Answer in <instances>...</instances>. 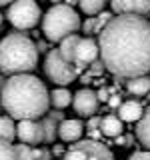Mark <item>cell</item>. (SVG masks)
Returning <instances> with one entry per match:
<instances>
[{"instance_id":"32","label":"cell","mask_w":150,"mask_h":160,"mask_svg":"<svg viewBox=\"0 0 150 160\" xmlns=\"http://www.w3.org/2000/svg\"><path fill=\"white\" fill-rule=\"evenodd\" d=\"M64 152H66V150H64V146H60V144H54V148H52V156H54V154H62V156H64Z\"/></svg>"},{"instance_id":"33","label":"cell","mask_w":150,"mask_h":160,"mask_svg":"<svg viewBox=\"0 0 150 160\" xmlns=\"http://www.w3.org/2000/svg\"><path fill=\"white\" fill-rule=\"evenodd\" d=\"M6 76H4V74H0V92H2V88H4V84H6Z\"/></svg>"},{"instance_id":"4","label":"cell","mask_w":150,"mask_h":160,"mask_svg":"<svg viewBox=\"0 0 150 160\" xmlns=\"http://www.w3.org/2000/svg\"><path fill=\"white\" fill-rule=\"evenodd\" d=\"M82 22L78 12L68 4H54L42 16V34L48 42H62L64 38L76 34Z\"/></svg>"},{"instance_id":"14","label":"cell","mask_w":150,"mask_h":160,"mask_svg":"<svg viewBox=\"0 0 150 160\" xmlns=\"http://www.w3.org/2000/svg\"><path fill=\"white\" fill-rule=\"evenodd\" d=\"M122 130H124V122L116 114H106V116L100 118V132H102V136L118 138L122 134Z\"/></svg>"},{"instance_id":"23","label":"cell","mask_w":150,"mask_h":160,"mask_svg":"<svg viewBox=\"0 0 150 160\" xmlns=\"http://www.w3.org/2000/svg\"><path fill=\"white\" fill-rule=\"evenodd\" d=\"M114 18V14L110 12V10H104V12H100L98 16H94V34H100L104 28L110 24V20Z\"/></svg>"},{"instance_id":"11","label":"cell","mask_w":150,"mask_h":160,"mask_svg":"<svg viewBox=\"0 0 150 160\" xmlns=\"http://www.w3.org/2000/svg\"><path fill=\"white\" fill-rule=\"evenodd\" d=\"M98 96H96V90L92 88H82L74 94L72 98V106H74V112L80 114L84 118H92L98 110Z\"/></svg>"},{"instance_id":"6","label":"cell","mask_w":150,"mask_h":160,"mask_svg":"<svg viewBox=\"0 0 150 160\" xmlns=\"http://www.w3.org/2000/svg\"><path fill=\"white\" fill-rule=\"evenodd\" d=\"M44 70H46V76L54 84H58V88H66L78 78V70L60 56L58 48L48 50L46 60H44Z\"/></svg>"},{"instance_id":"31","label":"cell","mask_w":150,"mask_h":160,"mask_svg":"<svg viewBox=\"0 0 150 160\" xmlns=\"http://www.w3.org/2000/svg\"><path fill=\"white\" fill-rule=\"evenodd\" d=\"M102 70H104V64H102V60L98 58L96 62L92 64V72H94V74H100V72H102Z\"/></svg>"},{"instance_id":"16","label":"cell","mask_w":150,"mask_h":160,"mask_svg":"<svg viewBox=\"0 0 150 160\" xmlns=\"http://www.w3.org/2000/svg\"><path fill=\"white\" fill-rule=\"evenodd\" d=\"M72 98L74 94L70 92L68 88H54L52 92H50V104H52L56 110H62L72 104Z\"/></svg>"},{"instance_id":"15","label":"cell","mask_w":150,"mask_h":160,"mask_svg":"<svg viewBox=\"0 0 150 160\" xmlns=\"http://www.w3.org/2000/svg\"><path fill=\"white\" fill-rule=\"evenodd\" d=\"M80 38H82V36H78V34H72V36L64 38L62 42H60V46H58L60 56L66 60L68 64H72V66H74V52H76V46H78Z\"/></svg>"},{"instance_id":"17","label":"cell","mask_w":150,"mask_h":160,"mask_svg":"<svg viewBox=\"0 0 150 160\" xmlns=\"http://www.w3.org/2000/svg\"><path fill=\"white\" fill-rule=\"evenodd\" d=\"M136 136L140 140V144L146 146V150L150 152V108L144 112V116L136 124Z\"/></svg>"},{"instance_id":"28","label":"cell","mask_w":150,"mask_h":160,"mask_svg":"<svg viewBox=\"0 0 150 160\" xmlns=\"http://www.w3.org/2000/svg\"><path fill=\"white\" fill-rule=\"evenodd\" d=\"M128 160H150V152L148 150H140V152H134Z\"/></svg>"},{"instance_id":"35","label":"cell","mask_w":150,"mask_h":160,"mask_svg":"<svg viewBox=\"0 0 150 160\" xmlns=\"http://www.w3.org/2000/svg\"><path fill=\"white\" fill-rule=\"evenodd\" d=\"M2 24H4V16L0 14V28H2Z\"/></svg>"},{"instance_id":"13","label":"cell","mask_w":150,"mask_h":160,"mask_svg":"<svg viewBox=\"0 0 150 160\" xmlns=\"http://www.w3.org/2000/svg\"><path fill=\"white\" fill-rule=\"evenodd\" d=\"M142 116H144V108L138 100H126L118 108V118L122 122H140Z\"/></svg>"},{"instance_id":"18","label":"cell","mask_w":150,"mask_h":160,"mask_svg":"<svg viewBox=\"0 0 150 160\" xmlns=\"http://www.w3.org/2000/svg\"><path fill=\"white\" fill-rule=\"evenodd\" d=\"M126 90L134 96H146L150 92V78L148 76H138L126 82Z\"/></svg>"},{"instance_id":"26","label":"cell","mask_w":150,"mask_h":160,"mask_svg":"<svg viewBox=\"0 0 150 160\" xmlns=\"http://www.w3.org/2000/svg\"><path fill=\"white\" fill-rule=\"evenodd\" d=\"M34 160H52V150L50 148H32Z\"/></svg>"},{"instance_id":"29","label":"cell","mask_w":150,"mask_h":160,"mask_svg":"<svg viewBox=\"0 0 150 160\" xmlns=\"http://www.w3.org/2000/svg\"><path fill=\"white\" fill-rule=\"evenodd\" d=\"M96 96H98V102H108V98H110V90L108 88H100L98 92H96Z\"/></svg>"},{"instance_id":"5","label":"cell","mask_w":150,"mask_h":160,"mask_svg":"<svg viewBox=\"0 0 150 160\" xmlns=\"http://www.w3.org/2000/svg\"><path fill=\"white\" fill-rule=\"evenodd\" d=\"M6 18L10 20V24L14 28L30 30L38 22H42V10L32 0H18V2H12L6 8Z\"/></svg>"},{"instance_id":"10","label":"cell","mask_w":150,"mask_h":160,"mask_svg":"<svg viewBox=\"0 0 150 160\" xmlns=\"http://www.w3.org/2000/svg\"><path fill=\"white\" fill-rule=\"evenodd\" d=\"M16 138L24 146H34V144L44 142V130L40 120H22L16 124Z\"/></svg>"},{"instance_id":"22","label":"cell","mask_w":150,"mask_h":160,"mask_svg":"<svg viewBox=\"0 0 150 160\" xmlns=\"http://www.w3.org/2000/svg\"><path fill=\"white\" fill-rule=\"evenodd\" d=\"M100 118L102 116H92L86 122V138L88 140H98L102 136V132H100Z\"/></svg>"},{"instance_id":"34","label":"cell","mask_w":150,"mask_h":160,"mask_svg":"<svg viewBox=\"0 0 150 160\" xmlns=\"http://www.w3.org/2000/svg\"><path fill=\"white\" fill-rule=\"evenodd\" d=\"M2 6H10V4H8V0H0V8H2Z\"/></svg>"},{"instance_id":"12","label":"cell","mask_w":150,"mask_h":160,"mask_svg":"<svg viewBox=\"0 0 150 160\" xmlns=\"http://www.w3.org/2000/svg\"><path fill=\"white\" fill-rule=\"evenodd\" d=\"M82 134H84V124L82 120H76V118H66L62 124L58 126V138L62 142H68V144H76L82 140Z\"/></svg>"},{"instance_id":"24","label":"cell","mask_w":150,"mask_h":160,"mask_svg":"<svg viewBox=\"0 0 150 160\" xmlns=\"http://www.w3.org/2000/svg\"><path fill=\"white\" fill-rule=\"evenodd\" d=\"M0 160H16L14 144H10V142H2V140H0Z\"/></svg>"},{"instance_id":"25","label":"cell","mask_w":150,"mask_h":160,"mask_svg":"<svg viewBox=\"0 0 150 160\" xmlns=\"http://www.w3.org/2000/svg\"><path fill=\"white\" fill-rule=\"evenodd\" d=\"M14 152H16V160H34V154L30 146L18 144V146H14Z\"/></svg>"},{"instance_id":"19","label":"cell","mask_w":150,"mask_h":160,"mask_svg":"<svg viewBox=\"0 0 150 160\" xmlns=\"http://www.w3.org/2000/svg\"><path fill=\"white\" fill-rule=\"evenodd\" d=\"M78 8L82 10L86 16L94 18V16H98L100 12H104V10H106V2H104V0H80V2H78Z\"/></svg>"},{"instance_id":"9","label":"cell","mask_w":150,"mask_h":160,"mask_svg":"<svg viewBox=\"0 0 150 160\" xmlns=\"http://www.w3.org/2000/svg\"><path fill=\"white\" fill-rule=\"evenodd\" d=\"M110 12L114 16L120 14H130V16L146 18L150 16V0H112L110 2Z\"/></svg>"},{"instance_id":"30","label":"cell","mask_w":150,"mask_h":160,"mask_svg":"<svg viewBox=\"0 0 150 160\" xmlns=\"http://www.w3.org/2000/svg\"><path fill=\"white\" fill-rule=\"evenodd\" d=\"M108 104H110V108H120L122 100H120V96H118V94H110V98H108Z\"/></svg>"},{"instance_id":"8","label":"cell","mask_w":150,"mask_h":160,"mask_svg":"<svg viewBox=\"0 0 150 160\" xmlns=\"http://www.w3.org/2000/svg\"><path fill=\"white\" fill-rule=\"evenodd\" d=\"M98 58H100L98 40H94L90 36L80 38V42L76 46V52H74V68L82 70V68H86L88 64H94Z\"/></svg>"},{"instance_id":"27","label":"cell","mask_w":150,"mask_h":160,"mask_svg":"<svg viewBox=\"0 0 150 160\" xmlns=\"http://www.w3.org/2000/svg\"><path fill=\"white\" fill-rule=\"evenodd\" d=\"M80 28H82L84 34H94V18H86Z\"/></svg>"},{"instance_id":"7","label":"cell","mask_w":150,"mask_h":160,"mask_svg":"<svg viewBox=\"0 0 150 160\" xmlns=\"http://www.w3.org/2000/svg\"><path fill=\"white\" fill-rule=\"evenodd\" d=\"M62 160H114V154L100 140L82 138L80 142L70 144L66 148Z\"/></svg>"},{"instance_id":"3","label":"cell","mask_w":150,"mask_h":160,"mask_svg":"<svg viewBox=\"0 0 150 160\" xmlns=\"http://www.w3.org/2000/svg\"><path fill=\"white\" fill-rule=\"evenodd\" d=\"M38 64V48L28 36L10 32L0 40V70L8 76L30 74Z\"/></svg>"},{"instance_id":"21","label":"cell","mask_w":150,"mask_h":160,"mask_svg":"<svg viewBox=\"0 0 150 160\" xmlns=\"http://www.w3.org/2000/svg\"><path fill=\"white\" fill-rule=\"evenodd\" d=\"M40 122H42V130H44V142H46V144H54V140L58 138V126H60V124L56 122V120L48 118V116H44Z\"/></svg>"},{"instance_id":"2","label":"cell","mask_w":150,"mask_h":160,"mask_svg":"<svg viewBox=\"0 0 150 160\" xmlns=\"http://www.w3.org/2000/svg\"><path fill=\"white\" fill-rule=\"evenodd\" d=\"M0 104L10 114V118H16L18 122L38 120L48 112L50 92L38 76H10L0 92Z\"/></svg>"},{"instance_id":"20","label":"cell","mask_w":150,"mask_h":160,"mask_svg":"<svg viewBox=\"0 0 150 160\" xmlns=\"http://www.w3.org/2000/svg\"><path fill=\"white\" fill-rule=\"evenodd\" d=\"M16 138V124L10 116H0V140L2 142H10Z\"/></svg>"},{"instance_id":"1","label":"cell","mask_w":150,"mask_h":160,"mask_svg":"<svg viewBox=\"0 0 150 160\" xmlns=\"http://www.w3.org/2000/svg\"><path fill=\"white\" fill-rule=\"evenodd\" d=\"M100 60L116 78H138L150 72V20L120 14L98 34Z\"/></svg>"}]
</instances>
